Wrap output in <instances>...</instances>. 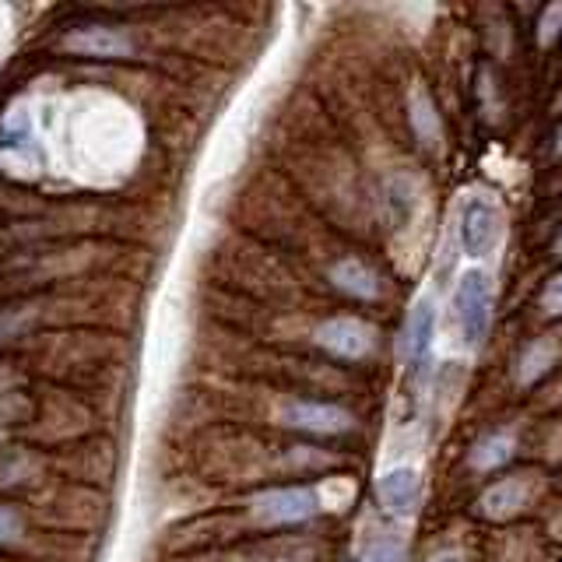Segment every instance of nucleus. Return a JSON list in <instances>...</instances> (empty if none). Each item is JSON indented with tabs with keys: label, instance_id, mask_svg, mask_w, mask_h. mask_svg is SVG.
I'll list each match as a JSON object with an SVG mask.
<instances>
[{
	"label": "nucleus",
	"instance_id": "obj_1",
	"mask_svg": "<svg viewBox=\"0 0 562 562\" xmlns=\"http://www.w3.org/2000/svg\"><path fill=\"white\" fill-rule=\"evenodd\" d=\"M453 321L468 348H479L492 327V274L482 268H468L453 289Z\"/></svg>",
	"mask_w": 562,
	"mask_h": 562
},
{
	"label": "nucleus",
	"instance_id": "obj_2",
	"mask_svg": "<svg viewBox=\"0 0 562 562\" xmlns=\"http://www.w3.org/2000/svg\"><path fill=\"white\" fill-rule=\"evenodd\" d=\"M321 503H316V492L306 485H289V488H268L250 503V517L257 527H289V524H303L310 520Z\"/></svg>",
	"mask_w": 562,
	"mask_h": 562
},
{
	"label": "nucleus",
	"instance_id": "obj_3",
	"mask_svg": "<svg viewBox=\"0 0 562 562\" xmlns=\"http://www.w3.org/2000/svg\"><path fill=\"white\" fill-rule=\"evenodd\" d=\"M67 53L75 57H99V60H113V57H131L134 40L120 25H102V22H85V25H70L64 43Z\"/></svg>",
	"mask_w": 562,
	"mask_h": 562
},
{
	"label": "nucleus",
	"instance_id": "obj_4",
	"mask_svg": "<svg viewBox=\"0 0 562 562\" xmlns=\"http://www.w3.org/2000/svg\"><path fill=\"white\" fill-rule=\"evenodd\" d=\"M316 345L327 348L330 356L359 362L366 356H373L376 348V330L362 324L359 316H334V321H324L316 327Z\"/></svg>",
	"mask_w": 562,
	"mask_h": 562
},
{
	"label": "nucleus",
	"instance_id": "obj_5",
	"mask_svg": "<svg viewBox=\"0 0 562 562\" xmlns=\"http://www.w3.org/2000/svg\"><path fill=\"white\" fill-rule=\"evenodd\" d=\"M503 236V215L499 207L485 198H471L461 207V246L468 257H488Z\"/></svg>",
	"mask_w": 562,
	"mask_h": 562
},
{
	"label": "nucleus",
	"instance_id": "obj_6",
	"mask_svg": "<svg viewBox=\"0 0 562 562\" xmlns=\"http://www.w3.org/2000/svg\"><path fill=\"white\" fill-rule=\"evenodd\" d=\"M281 422H285L289 429L313 432V436H341L356 426L351 412L338 408V404H324V401H289L285 412H281Z\"/></svg>",
	"mask_w": 562,
	"mask_h": 562
},
{
	"label": "nucleus",
	"instance_id": "obj_7",
	"mask_svg": "<svg viewBox=\"0 0 562 562\" xmlns=\"http://www.w3.org/2000/svg\"><path fill=\"white\" fill-rule=\"evenodd\" d=\"M376 496L383 503V509L391 517H408L418 506L422 496V479L415 468H391L376 485Z\"/></svg>",
	"mask_w": 562,
	"mask_h": 562
},
{
	"label": "nucleus",
	"instance_id": "obj_8",
	"mask_svg": "<svg viewBox=\"0 0 562 562\" xmlns=\"http://www.w3.org/2000/svg\"><path fill=\"white\" fill-rule=\"evenodd\" d=\"M432 330H436V303L429 295H422L412 316H408V330H404V359H408V369H422L429 348H432Z\"/></svg>",
	"mask_w": 562,
	"mask_h": 562
},
{
	"label": "nucleus",
	"instance_id": "obj_9",
	"mask_svg": "<svg viewBox=\"0 0 562 562\" xmlns=\"http://www.w3.org/2000/svg\"><path fill=\"white\" fill-rule=\"evenodd\" d=\"M330 281H334V289L351 295V299H373L380 292L376 285V274L366 268L362 260H341V263H334V271H330Z\"/></svg>",
	"mask_w": 562,
	"mask_h": 562
},
{
	"label": "nucleus",
	"instance_id": "obj_10",
	"mask_svg": "<svg viewBox=\"0 0 562 562\" xmlns=\"http://www.w3.org/2000/svg\"><path fill=\"white\" fill-rule=\"evenodd\" d=\"M509 457H514V436L499 429V432L482 436L479 443H474V450H471V468L474 471H492V468L506 464Z\"/></svg>",
	"mask_w": 562,
	"mask_h": 562
},
{
	"label": "nucleus",
	"instance_id": "obj_11",
	"mask_svg": "<svg viewBox=\"0 0 562 562\" xmlns=\"http://www.w3.org/2000/svg\"><path fill=\"white\" fill-rule=\"evenodd\" d=\"M549 362H552V348L549 345H541V341H535L531 348L524 351V359H520V380L524 383H531V380H538L544 369H549Z\"/></svg>",
	"mask_w": 562,
	"mask_h": 562
},
{
	"label": "nucleus",
	"instance_id": "obj_12",
	"mask_svg": "<svg viewBox=\"0 0 562 562\" xmlns=\"http://www.w3.org/2000/svg\"><path fill=\"white\" fill-rule=\"evenodd\" d=\"M22 535H25V520H22V514H18L14 506L0 503V549H11L14 541H22Z\"/></svg>",
	"mask_w": 562,
	"mask_h": 562
},
{
	"label": "nucleus",
	"instance_id": "obj_13",
	"mask_svg": "<svg viewBox=\"0 0 562 562\" xmlns=\"http://www.w3.org/2000/svg\"><path fill=\"white\" fill-rule=\"evenodd\" d=\"M559 32H562V4L541 11V18H538V43L552 46L559 40Z\"/></svg>",
	"mask_w": 562,
	"mask_h": 562
},
{
	"label": "nucleus",
	"instance_id": "obj_14",
	"mask_svg": "<svg viewBox=\"0 0 562 562\" xmlns=\"http://www.w3.org/2000/svg\"><path fill=\"white\" fill-rule=\"evenodd\" d=\"M541 310L549 313V316H562V271L544 285L541 292Z\"/></svg>",
	"mask_w": 562,
	"mask_h": 562
},
{
	"label": "nucleus",
	"instance_id": "obj_15",
	"mask_svg": "<svg viewBox=\"0 0 562 562\" xmlns=\"http://www.w3.org/2000/svg\"><path fill=\"white\" fill-rule=\"evenodd\" d=\"M369 562H401L397 544H391V541H380L376 549L369 552Z\"/></svg>",
	"mask_w": 562,
	"mask_h": 562
},
{
	"label": "nucleus",
	"instance_id": "obj_16",
	"mask_svg": "<svg viewBox=\"0 0 562 562\" xmlns=\"http://www.w3.org/2000/svg\"><path fill=\"white\" fill-rule=\"evenodd\" d=\"M555 254L562 257V233H559V239H555Z\"/></svg>",
	"mask_w": 562,
	"mask_h": 562
},
{
	"label": "nucleus",
	"instance_id": "obj_17",
	"mask_svg": "<svg viewBox=\"0 0 562 562\" xmlns=\"http://www.w3.org/2000/svg\"><path fill=\"white\" fill-rule=\"evenodd\" d=\"M436 562H457L453 555H443V559H436Z\"/></svg>",
	"mask_w": 562,
	"mask_h": 562
}]
</instances>
